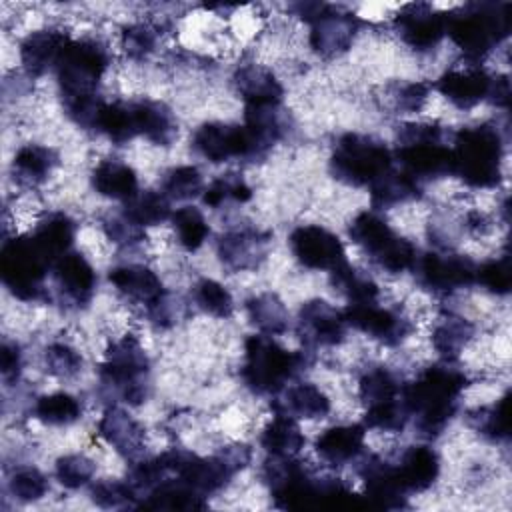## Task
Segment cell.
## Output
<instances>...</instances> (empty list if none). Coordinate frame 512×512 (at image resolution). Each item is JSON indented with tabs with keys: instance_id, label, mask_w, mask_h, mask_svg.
I'll return each mask as SVG.
<instances>
[{
	"instance_id": "obj_1",
	"label": "cell",
	"mask_w": 512,
	"mask_h": 512,
	"mask_svg": "<svg viewBox=\"0 0 512 512\" xmlns=\"http://www.w3.org/2000/svg\"><path fill=\"white\" fill-rule=\"evenodd\" d=\"M262 482L280 510H346L366 506L364 496L356 494L340 478L314 476L296 456H268L262 464Z\"/></svg>"
},
{
	"instance_id": "obj_2",
	"label": "cell",
	"mask_w": 512,
	"mask_h": 512,
	"mask_svg": "<svg viewBox=\"0 0 512 512\" xmlns=\"http://www.w3.org/2000/svg\"><path fill=\"white\" fill-rule=\"evenodd\" d=\"M466 388V372L452 360H442L402 384V402L408 416L414 418L416 430L424 438H436L454 418Z\"/></svg>"
},
{
	"instance_id": "obj_3",
	"label": "cell",
	"mask_w": 512,
	"mask_h": 512,
	"mask_svg": "<svg viewBox=\"0 0 512 512\" xmlns=\"http://www.w3.org/2000/svg\"><path fill=\"white\" fill-rule=\"evenodd\" d=\"M512 6L508 2H468L446 12V34L468 64H480L510 34Z\"/></svg>"
},
{
	"instance_id": "obj_4",
	"label": "cell",
	"mask_w": 512,
	"mask_h": 512,
	"mask_svg": "<svg viewBox=\"0 0 512 512\" xmlns=\"http://www.w3.org/2000/svg\"><path fill=\"white\" fill-rule=\"evenodd\" d=\"M452 176L470 188H496L502 182L504 138L500 130L482 122L452 134Z\"/></svg>"
},
{
	"instance_id": "obj_5",
	"label": "cell",
	"mask_w": 512,
	"mask_h": 512,
	"mask_svg": "<svg viewBox=\"0 0 512 512\" xmlns=\"http://www.w3.org/2000/svg\"><path fill=\"white\" fill-rule=\"evenodd\" d=\"M310 358L304 350H288L274 336L252 334L244 342L240 378L258 396L280 394L290 380L300 376Z\"/></svg>"
},
{
	"instance_id": "obj_6",
	"label": "cell",
	"mask_w": 512,
	"mask_h": 512,
	"mask_svg": "<svg viewBox=\"0 0 512 512\" xmlns=\"http://www.w3.org/2000/svg\"><path fill=\"white\" fill-rule=\"evenodd\" d=\"M150 360L138 336L124 334L112 340L98 366L100 388L128 406H140L150 392Z\"/></svg>"
},
{
	"instance_id": "obj_7",
	"label": "cell",
	"mask_w": 512,
	"mask_h": 512,
	"mask_svg": "<svg viewBox=\"0 0 512 512\" xmlns=\"http://www.w3.org/2000/svg\"><path fill=\"white\" fill-rule=\"evenodd\" d=\"M54 258L38 244L32 232L4 238L0 248V278L8 292L22 302L48 298L46 276Z\"/></svg>"
},
{
	"instance_id": "obj_8",
	"label": "cell",
	"mask_w": 512,
	"mask_h": 512,
	"mask_svg": "<svg viewBox=\"0 0 512 512\" xmlns=\"http://www.w3.org/2000/svg\"><path fill=\"white\" fill-rule=\"evenodd\" d=\"M394 160L400 170L418 180L452 176V150L446 142V130L438 122H406L398 128Z\"/></svg>"
},
{
	"instance_id": "obj_9",
	"label": "cell",
	"mask_w": 512,
	"mask_h": 512,
	"mask_svg": "<svg viewBox=\"0 0 512 512\" xmlns=\"http://www.w3.org/2000/svg\"><path fill=\"white\" fill-rule=\"evenodd\" d=\"M328 168L346 186L370 188L394 168V154L374 136L346 132L334 142Z\"/></svg>"
},
{
	"instance_id": "obj_10",
	"label": "cell",
	"mask_w": 512,
	"mask_h": 512,
	"mask_svg": "<svg viewBox=\"0 0 512 512\" xmlns=\"http://www.w3.org/2000/svg\"><path fill=\"white\" fill-rule=\"evenodd\" d=\"M348 236L378 268L388 274H402L412 270L416 262V246L396 234L392 226L374 210L358 212L350 226Z\"/></svg>"
},
{
	"instance_id": "obj_11",
	"label": "cell",
	"mask_w": 512,
	"mask_h": 512,
	"mask_svg": "<svg viewBox=\"0 0 512 512\" xmlns=\"http://www.w3.org/2000/svg\"><path fill=\"white\" fill-rule=\"evenodd\" d=\"M110 66V52L98 38L70 40L56 64L62 100L96 96Z\"/></svg>"
},
{
	"instance_id": "obj_12",
	"label": "cell",
	"mask_w": 512,
	"mask_h": 512,
	"mask_svg": "<svg viewBox=\"0 0 512 512\" xmlns=\"http://www.w3.org/2000/svg\"><path fill=\"white\" fill-rule=\"evenodd\" d=\"M292 8L310 24L308 42L318 56L334 58L352 46L360 28V20L354 14L324 2H300Z\"/></svg>"
},
{
	"instance_id": "obj_13",
	"label": "cell",
	"mask_w": 512,
	"mask_h": 512,
	"mask_svg": "<svg viewBox=\"0 0 512 512\" xmlns=\"http://www.w3.org/2000/svg\"><path fill=\"white\" fill-rule=\"evenodd\" d=\"M192 148L212 164L264 158L244 124L204 122L192 134Z\"/></svg>"
},
{
	"instance_id": "obj_14",
	"label": "cell",
	"mask_w": 512,
	"mask_h": 512,
	"mask_svg": "<svg viewBox=\"0 0 512 512\" xmlns=\"http://www.w3.org/2000/svg\"><path fill=\"white\" fill-rule=\"evenodd\" d=\"M476 262L456 252H424L412 266L418 284L432 294H454L476 284Z\"/></svg>"
},
{
	"instance_id": "obj_15",
	"label": "cell",
	"mask_w": 512,
	"mask_h": 512,
	"mask_svg": "<svg viewBox=\"0 0 512 512\" xmlns=\"http://www.w3.org/2000/svg\"><path fill=\"white\" fill-rule=\"evenodd\" d=\"M342 314L348 326L384 346L402 344L414 330V324L404 314L394 308L380 306L378 300L346 304Z\"/></svg>"
},
{
	"instance_id": "obj_16",
	"label": "cell",
	"mask_w": 512,
	"mask_h": 512,
	"mask_svg": "<svg viewBox=\"0 0 512 512\" xmlns=\"http://www.w3.org/2000/svg\"><path fill=\"white\" fill-rule=\"evenodd\" d=\"M288 244L296 262L308 270L332 272L348 262L342 240L320 224L296 226L288 236Z\"/></svg>"
},
{
	"instance_id": "obj_17",
	"label": "cell",
	"mask_w": 512,
	"mask_h": 512,
	"mask_svg": "<svg viewBox=\"0 0 512 512\" xmlns=\"http://www.w3.org/2000/svg\"><path fill=\"white\" fill-rule=\"evenodd\" d=\"M394 30L412 50L430 52L446 36V12L426 2L406 4L394 16Z\"/></svg>"
},
{
	"instance_id": "obj_18",
	"label": "cell",
	"mask_w": 512,
	"mask_h": 512,
	"mask_svg": "<svg viewBox=\"0 0 512 512\" xmlns=\"http://www.w3.org/2000/svg\"><path fill=\"white\" fill-rule=\"evenodd\" d=\"M272 242V232L242 226L224 232L216 242V254L220 262L232 272H244L258 268L266 256Z\"/></svg>"
},
{
	"instance_id": "obj_19",
	"label": "cell",
	"mask_w": 512,
	"mask_h": 512,
	"mask_svg": "<svg viewBox=\"0 0 512 512\" xmlns=\"http://www.w3.org/2000/svg\"><path fill=\"white\" fill-rule=\"evenodd\" d=\"M342 310L322 298L306 300L298 310V336L306 346H338L346 338Z\"/></svg>"
},
{
	"instance_id": "obj_20",
	"label": "cell",
	"mask_w": 512,
	"mask_h": 512,
	"mask_svg": "<svg viewBox=\"0 0 512 512\" xmlns=\"http://www.w3.org/2000/svg\"><path fill=\"white\" fill-rule=\"evenodd\" d=\"M358 474L364 482L362 496L368 506L384 510H398L408 506V494L404 492L390 460L372 454L360 464Z\"/></svg>"
},
{
	"instance_id": "obj_21",
	"label": "cell",
	"mask_w": 512,
	"mask_h": 512,
	"mask_svg": "<svg viewBox=\"0 0 512 512\" xmlns=\"http://www.w3.org/2000/svg\"><path fill=\"white\" fill-rule=\"evenodd\" d=\"M494 76L478 66V64H464L446 70L434 84V88L456 108L470 110L480 102L488 100Z\"/></svg>"
},
{
	"instance_id": "obj_22",
	"label": "cell",
	"mask_w": 512,
	"mask_h": 512,
	"mask_svg": "<svg viewBox=\"0 0 512 512\" xmlns=\"http://www.w3.org/2000/svg\"><path fill=\"white\" fill-rule=\"evenodd\" d=\"M108 280L126 300L144 306L146 314H150L168 300V292L160 276L144 264L114 266L108 272Z\"/></svg>"
},
{
	"instance_id": "obj_23",
	"label": "cell",
	"mask_w": 512,
	"mask_h": 512,
	"mask_svg": "<svg viewBox=\"0 0 512 512\" xmlns=\"http://www.w3.org/2000/svg\"><path fill=\"white\" fill-rule=\"evenodd\" d=\"M52 280L60 298L76 308L86 306L96 292V272L80 252H66L52 266Z\"/></svg>"
},
{
	"instance_id": "obj_24",
	"label": "cell",
	"mask_w": 512,
	"mask_h": 512,
	"mask_svg": "<svg viewBox=\"0 0 512 512\" xmlns=\"http://www.w3.org/2000/svg\"><path fill=\"white\" fill-rule=\"evenodd\" d=\"M70 40L72 38L66 30L54 28V26L30 32L20 42V48H18L20 64L24 72L30 78H38L50 70H56V64Z\"/></svg>"
},
{
	"instance_id": "obj_25",
	"label": "cell",
	"mask_w": 512,
	"mask_h": 512,
	"mask_svg": "<svg viewBox=\"0 0 512 512\" xmlns=\"http://www.w3.org/2000/svg\"><path fill=\"white\" fill-rule=\"evenodd\" d=\"M98 436L126 460H136L146 444V428L118 406L106 408L98 420Z\"/></svg>"
},
{
	"instance_id": "obj_26",
	"label": "cell",
	"mask_w": 512,
	"mask_h": 512,
	"mask_svg": "<svg viewBox=\"0 0 512 512\" xmlns=\"http://www.w3.org/2000/svg\"><path fill=\"white\" fill-rule=\"evenodd\" d=\"M394 464L396 476L404 492L420 494L432 488L440 476V456L428 444L408 446Z\"/></svg>"
},
{
	"instance_id": "obj_27",
	"label": "cell",
	"mask_w": 512,
	"mask_h": 512,
	"mask_svg": "<svg viewBox=\"0 0 512 512\" xmlns=\"http://www.w3.org/2000/svg\"><path fill=\"white\" fill-rule=\"evenodd\" d=\"M364 424H336L326 428L314 442V450L330 466H344L364 452Z\"/></svg>"
},
{
	"instance_id": "obj_28",
	"label": "cell",
	"mask_w": 512,
	"mask_h": 512,
	"mask_svg": "<svg viewBox=\"0 0 512 512\" xmlns=\"http://www.w3.org/2000/svg\"><path fill=\"white\" fill-rule=\"evenodd\" d=\"M232 80L244 106H282L284 88L272 70L260 64H244Z\"/></svg>"
},
{
	"instance_id": "obj_29",
	"label": "cell",
	"mask_w": 512,
	"mask_h": 512,
	"mask_svg": "<svg viewBox=\"0 0 512 512\" xmlns=\"http://www.w3.org/2000/svg\"><path fill=\"white\" fill-rule=\"evenodd\" d=\"M134 122L138 136H144L156 146H172L178 138V120L174 112L160 100H134Z\"/></svg>"
},
{
	"instance_id": "obj_30",
	"label": "cell",
	"mask_w": 512,
	"mask_h": 512,
	"mask_svg": "<svg viewBox=\"0 0 512 512\" xmlns=\"http://www.w3.org/2000/svg\"><path fill=\"white\" fill-rule=\"evenodd\" d=\"M206 506V496L172 474L154 484L138 502V508L148 510H202Z\"/></svg>"
},
{
	"instance_id": "obj_31",
	"label": "cell",
	"mask_w": 512,
	"mask_h": 512,
	"mask_svg": "<svg viewBox=\"0 0 512 512\" xmlns=\"http://www.w3.org/2000/svg\"><path fill=\"white\" fill-rule=\"evenodd\" d=\"M282 392V398L272 400V412H284L296 420H320L330 414L328 394L312 382H298Z\"/></svg>"
},
{
	"instance_id": "obj_32",
	"label": "cell",
	"mask_w": 512,
	"mask_h": 512,
	"mask_svg": "<svg viewBox=\"0 0 512 512\" xmlns=\"http://www.w3.org/2000/svg\"><path fill=\"white\" fill-rule=\"evenodd\" d=\"M58 162L60 156L54 148L42 144H26L18 148V152L12 158V178L16 184L26 188L40 186L50 178Z\"/></svg>"
},
{
	"instance_id": "obj_33",
	"label": "cell",
	"mask_w": 512,
	"mask_h": 512,
	"mask_svg": "<svg viewBox=\"0 0 512 512\" xmlns=\"http://www.w3.org/2000/svg\"><path fill=\"white\" fill-rule=\"evenodd\" d=\"M90 184L96 194L120 202H128L134 198L138 188V176L132 166L120 162V160H100L92 172H90Z\"/></svg>"
},
{
	"instance_id": "obj_34",
	"label": "cell",
	"mask_w": 512,
	"mask_h": 512,
	"mask_svg": "<svg viewBox=\"0 0 512 512\" xmlns=\"http://www.w3.org/2000/svg\"><path fill=\"white\" fill-rule=\"evenodd\" d=\"M304 444L306 436L296 418L284 412H274L260 432V446L268 452V456H296Z\"/></svg>"
},
{
	"instance_id": "obj_35",
	"label": "cell",
	"mask_w": 512,
	"mask_h": 512,
	"mask_svg": "<svg viewBox=\"0 0 512 512\" xmlns=\"http://www.w3.org/2000/svg\"><path fill=\"white\" fill-rule=\"evenodd\" d=\"M246 316L252 326L258 328L260 334L276 336L284 334L290 324L288 308L274 292H260L246 300Z\"/></svg>"
},
{
	"instance_id": "obj_36",
	"label": "cell",
	"mask_w": 512,
	"mask_h": 512,
	"mask_svg": "<svg viewBox=\"0 0 512 512\" xmlns=\"http://www.w3.org/2000/svg\"><path fill=\"white\" fill-rule=\"evenodd\" d=\"M474 336V324L464 316L446 312L432 328V346L444 360H456Z\"/></svg>"
},
{
	"instance_id": "obj_37",
	"label": "cell",
	"mask_w": 512,
	"mask_h": 512,
	"mask_svg": "<svg viewBox=\"0 0 512 512\" xmlns=\"http://www.w3.org/2000/svg\"><path fill=\"white\" fill-rule=\"evenodd\" d=\"M32 234L56 262L70 252L76 238V222L64 212H48L36 222Z\"/></svg>"
},
{
	"instance_id": "obj_38",
	"label": "cell",
	"mask_w": 512,
	"mask_h": 512,
	"mask_svg": "<svg viewBox=\"0 0 512 512\" xmlns=\"http://www.w3.org/2000/svg\"><path fill=\"white\" fill-rule=\"evenodd\" d=\"M94 132L106 136L112 144H118V146L128 144L132 138H136L138 132H136L132 102H122V100L106 102L104 100L98 110V116H96Z\"/></svg>"
},
{
	"instance_id": "obj_39",
	"label": "cell",
	"mask_w": 512,
	"mask_h": 512,
	"mask_svg": "<svg viewBox=\"0 0 512 512\" xmlns=\"http://www.w3.org/2000/svg\"><path fill=\"white\" fill-rule=\"evenodd\" d=\"M420 196H422V184L396 168H392L384 178H380L374 186H370V200L376 210L418 200Z\"/></svg>"
},
{
	"instance_id": "obj_40",
	"label": "cell",
	"mask_w": 512,
	"mask_h": 512,
	"mask_svg": "<svg viewBox=\"0 0 512 512\" xmlns=\"http://www.w3.org/2000/svg\"><path fill=\"white\" fill-rule=\"evenodd\" d=\"M32 414L44 426H70L82 418V404L70 392H50L36 398Z\"/></svg>"
},
{
	"instance_id": "obj_41",
	"label": "cell",
	"mask_w": 512,
	"mask_h": 512,
	"mask_svg": "<svg viewBox=\"0 0 512 512\" xmlns=\"http://www.w3.org/2000/svg\"><path fill=\"white\" fill-rule=\"evenodd\" d=\"M358 396L364 408L396 402L402 398V384L386 366H374L362 374L358 382Z\"/></svg>"
},
{
	"instance_id": "obj_42",
	"label": "cell",
	"mask_w": 512,
	"mask_h": 512,
	"mask_svg": "<svg viewBox=\"0 0 512 512\" xmlns=\"http://www.w3.org/2000/svg\"><path fill=\"white\" fill-rule=\"evenodd\" d=\"M122 214L140 228L158 226L172 216L170 200L156 190H140L134 198L124 202Z\"/></svg>"
},
{
	"instance_id": "obj_43",
	"label": "cell",
	"mask_w": 512,
	"mask_h": 512,
	"mask_svg": "<svg viewBox=\"0 0 512 512\" xmlns=\"http://www.w3.org/2000/svg\"><path fill=\"white\" fill-rule=\"evenodd\" d=\"M170 222H172L178 244L186 252H196L208 240L210 226H208L204 214L196 206L184 204V206L176 208L170 216Z\"/></svg>"
},
{
	"instance_id": "obj_44",
	"label": "cell",
	"mask_w": 512,
	"mask_h": 512,
	"mask_svg": "<svg viewBox=\"0 0 512 512\" xmlns=\"http://www.w3.org/2000/svg\"><path fill=\"white\" fill-rule=\"evenodd\" d=\"M330 284L348 300V304L370 302L380 296L378 284L370 276L358 272L350 262H344L330 272Z\"/></svg>"
},
{
	"instance_id": "obj_45",
	"label": "cell",
	"mask_w": 512,
	"mask_h": 512,
	"mask_svg": "<svg viewBox=\"0 0 512 512\" xmlns=\"http://www.w3.org/2000/svg\"><path fill=\"white\" fill-rule=\"evenodd\" d=\"M508 398L510 392H504L494 404L480 406L474 412H470V426L492 442H506L510 438Z\"/></svg>"
},
{
	"instance_id": "obj_46",
	"label": "cell",
	"mask_w": 512,
	"mask_h": 512,
	"mask_svg": "<svg viewBox=\"0 0 512 512\" xmlns=\"http://www.w3.org/2000/svg\"><path fill=\"white\" fill-rule=\"evenodd\" d=\"M192 300L202 312L214 318L226 320L234 314V298L230 290L214 278L198 280L192 288Z\"/></svg>"
},
{
	"instance_id": "obj_47",
	"label": "cell",
	"mask_w": 512,
	"mask_h": 512,
	"mask_svg": "<svg viewBox=\"0 0 512 512\" xmlns=\"http://www.w3.org/2000/svg\"><path fill=\"white\" fill-rule=\"evenodd\" d=\"M254 190L252 186L240 176V174H224L216 180H212L204 192H202V202L208 208H220L224 202L232 200V202H248L252 200Z\"/></svg>"
},
{
	"instance_id": "obj_48",
	"label": "cell",
	"mask_w": 512,
	"mask_h": 512,
	"mask_svg": "<svg viewBox=\"0 0 512 512\" xmlns=\"http://www.w3.org/2000/svg\"><path fill=\"white\" fill-rule=\"evenodd\" d=\"M50 490V482L36 466H20L8 478V492L22 504L42 500Z\"/></svg>"
},
{
	"instance_id": "obj_49",
	"label": "cell",
	"mask_w": 512,
	"mask_h": 512,
	"mask_svg": "<svg viewBox=\"0 0 512 512\" xmlns=\"http://www.w3.org/2000/svg\"><path fill=\"white\" fill-rule=\"evenodd\" d=\"M168 200H192L204 192V180L196 166L184 164L166 172L160 190Z\"/></svg>"
},
{
	"instance_id": "obj_50",
	"label": "cell",
	"mask_w": 512,
	"mask_h": 512,
	"mask_svg": "<svg viewBox=\"0 0 512 512\" xmlns=\"http://www.w3.org/2000/svg\"><path fill=\"white\" fill-rule=\"evenodd\" d=\"M44 368L58 380H70L82 372V354L68 342H52L44 348Z\"/></svg>"
},
{
	"instance_id": "obj_51",
	"label": "cell",
	"mask_w": 512,
	"mask_h": 512,
	"mask_svg": "<svg viewBox=\"0 0 512 512\" xmlns=\"http://www.w3.org/2000/svg\"><path fill=\"white\" fill-rule=\"evenodd\" d=\"M90 498L100 508H136L138 506V494L128 480L126 482L116 478L98 480L90 488Z\"/></svg>"
},
{
	"instance_id": "obj_52",
	"label": "cell",
	"mask_w": 512,
	"mask_h": 512,
	"mask_svg": "<svg viewBox=\"0 0 512 512\" xmlns=\"http://www.w3.org/2000/svg\"><path fill=\"white\" fill-rule=\"evenodd\" d=\"M96 472V464L86 454H64L54 464V476L60 486L68 490H78L86 486Z\"/></svg>"
},
{
	"instance_id": "obj_53",
	"label": "cell",
	"mask_w": 512,
	"mask_h": 512,
	"mask_svg": "<svg viewBox=\"0 0 512 512\" xmlns=\"http://www.w3.org/2000/svg\"><path fill=\"white\" fill-rule=\"evenodd\" d=\"M476 284L484 286L490 294L506 296L512 286V272H510V254L504 252L498 258L486 260L476 266Z\"/></svg>"
},
{
	"instance_id": "obj_54",
	"label": "cell",
	"mask_w": 512,
	"mask_h": 512,
	"mask_svg": "<svg viewBox=\"0 0 512 512\" xmlns=\"http://www.w3.org/2000/svg\"><path fill=\"white\" fill-rule=\"evenodd\" d=\"M120 46L132 60H144L156 50V30L148 24H126L120 32Z\"/></svg>"
},
{
	"instance_id": "obj_55",
	"label": "cell",
	"mask_w": 512,
	"mask_h": 512,
	"mask_svg": "<svg viewBox=\"0 0 512 512\" xmlns=\"http://www.w3.org/2000/svg\"><path fill=\"white\" fill-rule=\"evenodd\" d=\"M430 86L426 82H400L392 88L390 98L400 112H420L428 102Z\"/></svg>"
},
{
	"instance_id": "obj_56",
	"label": "cell",
	"mask_w": 512,
	"mask_h": 512,
	"mask_svg": "<svg viewBox=\"0 0 512 512\" xmlns=\"http://www.w3.org/2000/svg\"><path fill=\"white\" fill-rule=\"evenodd\" d=\"M102 228H104V234L110 242L114 244H120V246H134V244H140L144 240V228L136 226L132 220H128L122 212L120 214H114V216H108L104 222H102Z\"/></svg>"
},
{
	"instance_id": "obj_57",
	"label": "cell",
	"mask_w": 512,
	"mask_h": 512,
	"mask_svg": "<svg viewBox=\"0 0 512 512\" xmlns=\"http://www.w3.org/2000/svg\"><path fill=\"white\" fill-rule=\"evenodd\" d=\"M22 350L18 342L4 340L2 342V352H0V374L6 386H12L18 382L22 374Z\"/></svg>"
},
{
	"instance_id": "obj_58",
	"label": "cell",
	"mask_w": 512,
	"mask_h": 512,
	"mask_svg": "<svg viewBox=\"0 0 512 512\" xmlns=\"http://www.w3.org/2000/svg\"><path fill=\"white\" fill-rule=\"evenodd\" d=\"M488 100L498 108H504V110L508 108V104H510V80H508V76H504V74L494 76Z\"/></svg>"
},
{
	"instance_id": "obj_59",
	"label": "cell",
	"mask_w": 512,
	"mask_h": 512,
	"mask_svg": "<svg viewBox=\"0 0 512 512\" xmlns=\"http://www.w3.org/2000/svg\"><path fill=\"white\" fill-rule=\"evenodd\" d=\"M466 226L472 230V232H484L486 228H488V218H486V214H482V212H470L468 216H466Z\"/></svg>"
}]
</instances>
